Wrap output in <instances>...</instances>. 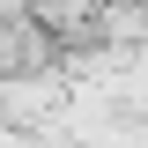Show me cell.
I'll list each match as a JSON object with an SVG mask.
<instances>
[{
    "label": "cell",
    "mask_w": 148,
    "mask_h": 148,
    "mask_svg": "<svg viewBox=\"0 0 148 148\" xmlns=\"http://www.w3.org/2000/svg\"><path fill=\"white\" fill-rule=\"evenodd\" d=\"M96 30H104L111 45H148V8H141V0H111Z\"/></svg>",
    "instance_id": "cell-1"
},
{
    "label": "cell",
    "mask_w": 148,
    "mask_h": 148,
    "mask_svg": "<svg viewBox=\"0 0 148 148\" xmlns=\"http://www.w3.org/2000/svg\"><path fill=\"white\" fill-rule=\"evenodd\" d=\"M141 8H148V0H141Z\"/></svg>",
    "instance_id": "cell-2"
}]
</instances>
